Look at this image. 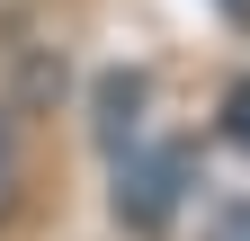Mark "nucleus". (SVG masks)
Listing matches in <instances>:
<instances>
[{"mask_svg":"<svg viewBox=\"0 0 250 241\" xmlns=\"http://www.w3.org/2000/svg\"><path fill=\"white\" fill-rule=\"evenodd\" d=\"M188 197V152L179 143H134L116 161V223L125 232H161Z\"/></svg>","mask_w":250,"mask_h":241,"instance_id":"f257e3e1","label":"nucleus"},{"mask_svg":"<svg viewBox=\"0 0 250 241\" xmlns=\"http://www.w3.org/2000/svg\"><path fill=\"white\" fill-rule=\"evenodd\" d=\"M143 99H152V89H143V72H107L99 80V107H107V152L125 161V152H134V143H143Z\"/></svg>","mask_w":250,"mask_h":241,"instance_id":"f03ea898","label":"nucleus"},{"mask_svg":"<svg viewBox=\"0 0 250 241\" xmlns=\"http://www.w3.org/2000/svg\"><path fill=\"white\" fill-rule=\"evenodd\" d=\"M206 241H250V205H224V215H214V232Z\"/></svg>","mask_w":250,"mask_h":241,"instance_id":"39448f33","label":"nucleus"},{"mask_svg":"<svg viewBox=\"0 0 250 241\" xmlns=\"http://www.w3.org/2000/svg\"><path fill=\"white\" fill-rule=\"evenodd\" d=\"M18 205H27V134H18V116L0 107V232L18 223Z\"/></svg>","mask_w":250,"mask_h":241,"instance_id":"7ed1b4c3","label":"nucleus"},{"mask_svg":"<svg viewBox=\"0 0 250 241\" xmlns=\"http://www.w3.org/2000/svg\"><path fill=\"white\" fill-rule=\"evenodd\" d=\"M224 134L250 152V80H232V99H224Z\"/></svg>","mask_w":250,"mask_h":241,"instance_id":"20e7f679","label":"nucleus"}]
</instances>
